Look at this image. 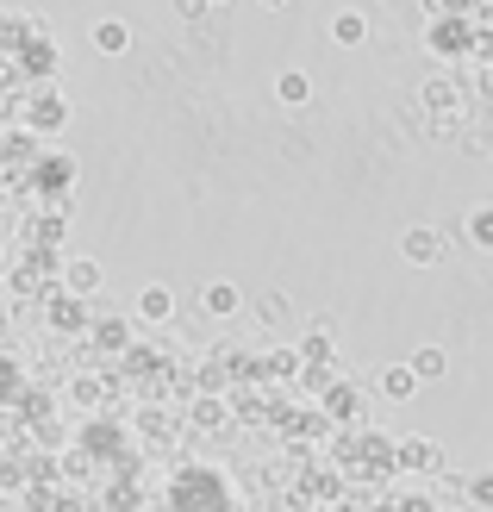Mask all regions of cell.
<instances>
[{"mask_svg":"<svg viewBox=\"0 0 493 512\" xmlns=\"http://www.w3.org/2000/svg\"><path fill=\"white\" fill-rule=\"evenodd\" d=\"M100 281H107V269H100L94 256H69V263H63V288L69 294L88 300V294H100Z\"/></svg>","mask_w":493,"mask_h":512,"instance_id":"3","label":"cell"},{"mask_svg":"<svg viewBox=\"0 0 493 512\" xmlns=\"http://www.w3.org/2000/svg\"><path fill=\"white\" fill-rule=\"evenodd\" d=\"M469 500H475V506H493V469L469 475Z\"/></svg>","mask_w":493,"mask_h":512,"instance_id":"15","label":"cell"},{"mask_svg":"<svg viewBox=\"0 0 493 512\" xmlns=\"http://www.w3.org/2000/svg\"><path fill=\"white\" fill-rule=\"evenodd\" d=\"M400 256L419 263V269H431L437 256H444V232H437V225H406V232H400Z\"/></svg>","mask_w":493,"mask_h":512,"instance_id":"2","label":"cell"},{"mask_svg":"<svg viewBox=\"0 0 493 512\" xmlns=\"http://www.w3.org/2000/svg\"><path fill=\"white\" fill-rule=\"evenodd\" d=\"M238 306H244L238 281H206V288H200V313H206V319H231Z\"/></svg>","mask_w":493,"mask_h":512,"instance_id":"4","label":"cell"},{"mask_svg":"<svg viewBox=\"0 0 493 512\" xmlns=\"http://www.w3.org/2000/svg\"><path fill=\"white\" fill-rule=\"evenodd\" d=\"M63 119H69V100L57 88H44V100H32V125H38V132H57Z\"/></svg>","mask_w":493,"mask_h":512,"instance_id":"11","label":"cell"},{"mask_svg":"<svg viewBox=\"0 0 493 512\" xmlns=\"http://www.w3.org/2000/svg\"><path fill=\"white\" fill-rule=\"evenodd\" d=\"M412 375H419V381H444V375H450V356L437 350V344H425V350H412Z\"/></svg>","mask_w":493,"mask_h":512,"instance_id":"12","label":"cell"},{"mask_svg":"<svg viewBox=\"0 0 493 512\" xmlns=\"http://www.w3.org/2000/svg\"><path fill=\"white\" fill-rule=\"evenodd\" d=\"M425 107H431V132H456V125H462V88L450 82V75H431V82H425Z\"/></svg>","mask_w":493,"mask_h":512,"instance_id":"1","label":"cell"},{"mask_svg":"<svg viewBox=\"0 0 493 512\" xmlns=\"http://www.w3.org/2000/svg\"><path fill=\"white\" fill-rule=\"evenodd\" d=\"M175 13H181V19H188V25H200V19H206V13H213V7H206V0H175Z\"/></svg>","mask_w":493,"mask_h":512,"instance_id":"16","label":"cell"},{"mask_svg":"<svg viewBox=\"0 0 493 512\" xmlns=\"http://www.w3.org/2000/svg\"><path fill=\"white\" fill-rule=\"evenodd\" d=\"M419 388H425V381L412 375V363H387V369H381V394H387V400H412Z\"/></svg>","mask_w":493,"mask_h":512,"instance_id":"10","label":"cell"},{"mask_svg":"<svg viewBox=\"0 0 493 512\" xmlns=\"http://www.w3.org/2000/svg\"><path fill=\"white\" fill-rule=\"evenodd\" d=\"M94 344L100 350H125V319H100L94 325Z\"/></svg>","mask_w":493,"mask_h":512,"instance_id":"14","label":"cell"},{"mask_svg":"<svg viewBox=\"0 0 493 512\" xmlns=\"http://www.w3.org/2000/svg\"><path fill=\"white\" fill-rule=\"evenodd\" d=\"M462 238H469L475 250H493V200H481V207L462 213Z\"/></svg>","mask_w":493,"mask_h":512,"instance_id":"9","label":"cell"},{"mask_svg":"<svg viewBox=\"0 0 493 512\" xmlns=\"http://www.w3.org/2000/svg\"><path fill=\"white\" fill-rule=\"evenodd\" d=\"M206 7H225V0H206Z\"/></svg>","mask_w":493,"mask_h":512,"instance_id":"17","label":"cell"},{"mask_svg":"<svg viewBox=\"0 0 493 512\" xmlns=\"http://www.w3.org/2000/svg\"><path fill=\"white\" fill-rule=\"evenodd\" d=\"M306 94H313V82H306L300 69H288V75H275V100H281V107H306Z\"/></svg>","mask_w":493,"mask_h":512,"instance_id":"13","label":"cell"},{"mask_svg":"<svg viewBox=\"0 0 493 512\" xmlns=\"http://www.w3.org/2000/svg\"><path fill=\"white\" fill-rule=\"evenodd\" d=\"M94 50H100V57H125V50H132V25H125V19H100L94 25Z\"/></svg>","mask_w":493,"mask_h":512,"instance_id":"7","label":"cell"},{"mask_svg":"<svg viewBox=\"0 0 493 512\" xmlns=\"http://www.w3.org/2000/svg\"><path fill=\"white\" fill-rule=\"evenodd\" d=\"M38 188L44 194H69L75 188V157H44L38 163Z\"/></svg>","mask_w":493,"mask_h":512,"instance_id":"8","label":"cell"},{"mask_svg":"<svg viewBox=\"0 0 493 512\" xmlns=\"http://www.w3.org/2000/svg\"><path fill=\"white\" fill-rule=\"evenodd\" d=\"M138 319H144V325H169V319H175V288L150 281V288L138 294Z\"/></svg>","mask_w":493,"mask_h":512,"instance_id":"5","label":"cell"},{"mask_svg":"<svg viewBox=\"0 0 493 512\" xmlns=\"http://www.w3.org/2000/svg\"><path fill=\"white\" fill-rule=\"evenodd\" d=\"M331 44H344V50H356V44H369V19H362L356 7H344V13H331Z\"/></svg>","mask_w":493,"mask_h":512,"instance_id":"6","label":"cell"}]
</instances>
